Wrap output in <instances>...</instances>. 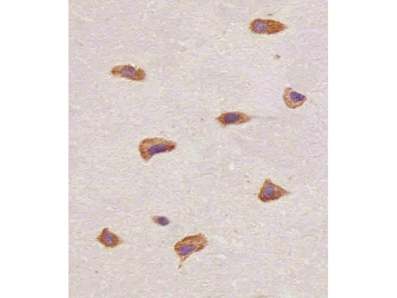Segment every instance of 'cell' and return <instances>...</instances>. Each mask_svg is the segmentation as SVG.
<instances>
[{
  "instance_id": "obj_1",
  "label": "cell",
  "mask_w": 397,
  "mask_h": 298,
  "mask_svg": "<svg viewBox=\"0 0 397 298\" xmlns=\"http://www.w3.org/2000/svg\"><path fill=\"white\" fill-rule=\"evenodd\" d=\"M208 242L206 236L201 233L186 236L178 241L174 249L180 259L179 268L190 255L203 249Z\"/></svg>"
},
{
  "instance_id": "obj_2",
  "label": "cell",
  "mask_w": 397,
  "mask_h": 298,
  "mask_svg": "<svg viewBox=\"0 0 397 298\" xmlns=\"http://www.w3.org/2000/svg\"><path fill=\"white\" fill-rule=\"evenodd\" d=\"M176 148V143L163 138H146L139 144L138 149L143 160L148 161L155 154L170 152Z\"/></svg>"
},
{
  "instance_id": "obj_4",
  "label": "cell",
  "mask_w": 397,
  "mask_h": 298,
  "mask_svg": "<svg viewBox=\"0 0 397 298\" xmlns=\"http://www.w3.org/2000/svg\"><path fill=\"white\" fill-rule=\"evenodd\" d=\"M289 193L286 189L273 183L270 179H265L258 197L262 202H268L278 200Z\"/></svg>"
},
{
  "instance_id": "obj_7",
  "label": "cell",
  "mask_w": 397,
  "mask_h": 298,
  "mask_svg": "<svg viewBox=\"0 0 397 298\" xmlns=\"http://www.w3.org/2000/svg\"><path fill=\"white\" fill-rule=\"evenodd\" d=\"M97 240L106 247L111 248L116 247L123 242L118 236L110 232L108 228L103 229L98 236Z\"/></svg>"
},
{
  "instance_id": "obj_6",
  "label": "cell",
  "mask_w": 397,
  "mask_h": 298,
  "mask_svg": "<svg viewBox=\"0 0 397 298\" xmlns=\"http://www.w3.org/2000/svg\"><path fill=\"white\" fill-rule=\"evenodd\" d=\"M283 99L288 107L293 109L302 106L306 101L307 97L290 87H286L284 90Z\"/></svg>"
},
{
  "instance_id": "obj_8",
  "label": "cell",
  "mask_w": 397,
  "mask_h": 298,
  "mask_svg": "<svg viewBox=\"0 0 397 298\" xmlns=\"http://www.w3.org/2000/svg\"><path fill=\"white\" fill-rule=\"evenodd\" d=\"M152 220L155 224L163 226L167 225L170 223L169 220L165 217L154 216L152 217Z\"/></svg>"
},
{
  "instance_id": "obj_3",
  "label": "cell",
  "mask_w": 397,
  "mask_h": 298,
  "mask_svg": "<svg viewBox=\"0 0 397 298\" xmlns=\"http://www.w3.org/2000/svg\"><path fill=\"white\" fill-rule=\"evenodd\" d=\"M286 28L287 26L284 24L272 19L257 18L253 20L250 25L251 31L257 34H276Z\"/></svg>"
},
{
  "instance_id": "obj_5",
  "label": "cell",
  "mask_w": 397,
  "mask_h": 298,
  "mask_svg": "<svg viewBox=\"0 0 397 298\" xmlns=\"http://www.w3.org/2000/svg\"><path fill=\"white\" fill-rule=\"evenodd\" d=\"M222 126L234 124L238 125L246 123L251 120L248 115L241 112H231L222 113L217 118Z\"/></svg>"
}]
</instances>
